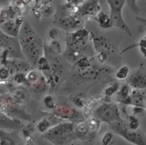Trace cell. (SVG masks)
Listing matches in <instances>:
<instances>
[{"label": "cell", "instance_id": "obj_1", "mask_svg": "<svg viewBox=\"0 0 146 145\" xmlns=\"http://www.w3.org/2000/svg\"><path fill=\"white\" fill-rule=\"evenodd\" d=\"M111 131L136 145H146V136L140 130L129 129L123 119L108 124Z\"/></svg>", "mask_w": 146, "mask_h": 145}, {"label": "cell", "instance_id": "obj_2", "mask_svg": "<svg viewBox=\"0 0 146 145\" xmlns=\"http://www.w3.org/2000/svg\"><path fill=\"white\" fill-rule=\"evenodd\" d=\"M110 6V16L112 22L113 27L124 31L128 35L132 36V32L123 19L122 12L125 0H106Z\"/></svg>", "mask_w": 146, "mask_h": 145}, {"label": "cell", "instance_id": "obj_3", "mask_svg": "<svg viewBox=\"0 0 146 145\" xmlns=\"http://www.w3.org/2000/svg\"><path fill=\"white\" fill-rule=\"evenodd\" d=\"M94 117L100 122L110 124L111 122L122 119L118 106L112 101H103L95 110Z\"/></svg>", "mask_w": 146, "mask_h": 145}, {"label": "cell", "instance_id": "obj_4", "mask_svg": "<svg viewBox=\"0 0 146 145\" xmlns=\"http://www.w3.org/2000/svg\"><path fill=\"white\" fill-rule=\"evenodd\" d=\"M126 83L134 89H146V67L143 63L128 76Z\"/></svg>", "mask_w": 146, "mask_h": 145}, {"label": "cell", "instance_id": "obj_5", "mask_svg": "<svg viewBox=\"0 0 146 145\" xmlns=\"http://www.w3.org/2000/svg\"><path fill=\"white\" fill-rule=\"evenodd\" d=\"M101 4L98 0H86L76 7L75 15L78 19L86 17L91 19L100 11Z\"/></svg>", "mask_w": 146, "mask_h": 145}, {"label": "cell", "instance_id": "obj_6", "mask_svg": "<svg viewBox=\"0 0 146 145\" xmlns=\"http://www.w3.org/2000/svg\"><path fill=\"white\" fill-rule=\"evenodd\" d=\"M145 90L135 89L129 96L119 102L123 105L137 106L146 109V93Z\"/></svg>", "mask_w": 146, "mask_h": 145}, {"label": "cell", "instance_id": "obj_7", "mask_svg": "<svg viewBox=\"0 0 146 145\" xmlns=\"http://www.w3.org/2000/svg\"><path fill=\"white\" fill-rule=\"evenodd\" d=\"M93 42L96 48L100 52H103L111 55L113 52V47L111 42L103 35L93 36Z\"/></svg>", "mask_w": 146, "mask_h": 145}, {"label": "cell", "instance_id": "obj_8", "mask_svg": "<svg viewBox=\"0 0 146 145\" xmlns=\"http://www.w3.org/2000/svg\"><path fill=\"white\" fill-rule=\"evenodd\" d=\"M96 20L100 27L107 30L113 27V24L110 14L106 12L100 11L96 15Z\"/></svg>", "mask_w": 146, "mask_h": 145}, {"label": "cell", "instance_id": "obj_9", "mask_svg": "<svg viewBox=\"0 0 146 145\" xmlns=\"http://www.w3.org/2000/svg\"><path fill=\"white\" fill-rule=\"evenodd\" d=\"M132 90V88L127 83L120 86L116 94V101L119 102L125 98L130 95Z\"/></svg>", "mask_w": 146, "mask_h": 145}, {"label": "cell", "instance_id": "obj_10", "mask_svg": "<svg viewBox=\"0 0 146 145\" xmlns=\"http://www.w3.org/2000/svg\"><path fill=\"white\" fill-rule=\"evenodd\" d=\"M120 88L119 84L117 82L115 81L112 82L108 86L105 88L104 90V93L105 96V100L111 101V97L117 93Z\"/></svg>", "mask_w": 146, "mask_h": 145}, {"label": "cell", "instance_id": "obj_11", "mask_svg": "<svg viewBox=\"0 0 146 145\" xmlns=\"http://www.w3.org/2000/svg\"><path fill=\"white\" fill-rule=\"evenodd\" d=\"M129 74V68L127 65H123L115 73L116 78L119 80L126 79Z\"/></svg>", "mask_w": 146, "mask_h": 145}, {"label": "cell", "instance_id": "obj_12", "mask_svg": "<svg viewBox=\"0 0 146 145\" xmlns=\"http://www.w3.org/2000/svg\"><path fill=\"white\" fill-rule=\"evenodd\" d=\"M127 126L132 130H137L140 126V122L137 118L132 114L127 115Z\"/></svg>", "mask_w": 146, "mask_h": 145}, {"label": "cell", "instance_id": "obj_13", "mask_svg": "<svg viewBox=\"0 0 146 145\" xmlns=\"http://www.w3.org/2000/svg\"><path fill=\"white\" fill-rule=\"evenodd\" d=\"M137 0H125V2L131 11L135 15L139 14L140 9L136 3Z\"/></svg>", "mask_w": 146, "mask_h": 145}, {"label": "cell", "instance_id": "obj_14", "mask_svg": "<svg viewBox=\"0 0 146 145\" xmlns=\"http://www.w3.org/2000/svg\"><path fill=\"white\" fill-rule=\"evenodd\" d=\"M113 134L112 131L106 132L103 136L101 142L102 144L103 145H108L113 141Z\"/></svg>", "mask_w": 146, "mask_h": 145}, {"label": "cell", "instance_id": "obj_15", "mask_svg": "<svg viewBox=\"0 0 146 145\" xmlns=\"http://www.w3.org/2000/svg\"><path fill=\"white\" fill-rule=\"evenodd\" d=\"M33 1V0H10V4L15 5L22 9Z\"/></svg>", "mask_w": 146, "mask_h": 145}, {"label": "cell", "instance_id": "obj_16", "mask_svg": "<svg viewBox=\"0 0 146 145\" xmlns=\"http://www.w3.org/2000/svg\"><path fill=\"white\" fill-rule=\"evenodd\" d=\"M132 115H135L136 117L137 116H141L144 113L145 110H146L145 108L141 106H132Z\"/></svg>", "mask_w": 146, "mask_h": 145}, {"label": "cell", "instance_id": "obj_17", "mask_svg": "<svg viewBox=\"0 0 146 145\" xmlns=\"http://www.w3.org/2000/svg\"><path fill=\"white\" fill-rule=\"evenodd\" d=\"M135 18L136 20H137L140 23V25L139 27V31L141 32L146 27V18H143L139 16H136Z\"/></svg>", "mask_w": 146, "mask_h": 145}, {"label": "cell", "instance_id": "obj_18", "mask_svg": "<svg viewBox=\"0 0 146 145\" xmlns=\"http://www.w3.org/2000/svg\"><path fill=\"white\" fill-rule=\"evenodd\" d=\"M109 57L110 55H108V53L103 52H100V53L98 55V60L100 63H103L106 61L108 60Z\"/></svg>", "mask_w": 146, "mask_h": 145}, {"label": "cell", "instance_id": "obj_19", "mask_svg": "<svg viewBox=\"0 0 146 145\" xmlns=\"http://www.w3.org/2000/svg\"><path fill=\"white\" fill-rule=\"evenodd\" d=\"M66 3L71 6H78L86 0H66Z\"/></svg>", "mask_w": 146, "mask_h": 145}, {"label": "cell", "instance_id": "obj_20", "mask_svg": "<svg viewBox=\"0 0 146 145\" xmlns=\"http://www.w3.org/2000/svg\"><path fill=\"white\" fill-rule=\"evenodd\" d=\"M141 53L146 58V47H139Z\"/></svg>", "mask_w": 146, "mask_h": 145}, {"label": "cell", "instance_id": "obj_21", "mask_svg": "<svg viewBox=\"0 0 146 145\" xmlns=\"http://www.w3.org/2000/svg\"><path fill=\"white\" fill-rule=\"evenodd\" d=\"M98 1L100 2V3L102 5V4H103L104 2H106V0H98Z\"/></svg>", "mask_w": 146, "mask_h": 145}, {"label": "cell", "instance_id": "obj_22", "mask_svg": "<svg viewBox=\"0 0 146 145\" xmlns=\"http://www.w3.org/2000/svg\"><path fill=\"white\" fill-rule=\"evenodd\" d=\"M144 38H146V33H145V36H144Z\"/></svg>", "mask_w": 146, "mask_h": 145}]
</instances>
